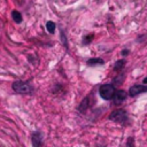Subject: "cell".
Here are the masks:
<instances>
[{
	"label": "cell",
	"mask_w": 147,
	"mask_h": 147,
	"mask_svg": "<svg viewBox=\"0 0 147 147\" xmlns=\"http://www.w3.org/2000/svg\"><path fill=\"white\" fill-rule=\"evenodd\" d=\"M126 96H127V94H126L125 91L118 90V91H115L114 96H113V100H114L115 103H121V102H123L126 99Z\"/></svg>",
	"instance_id": "obj_5"
},
{
	"label": "cell",
	"mask_w": 147,
	"mask_h": 147,
	"mask_svg": "<svg viewBox=\"0 0 147 147\" xmlns=\"http://www.w3.org/2000/svg\"><path fill=\"white\" fill-rule=\"evenodd\" d=\"M144 83H147V77H146V78L144 79Z\"/></svg>",
	"instance_id": "obj_14"
},
{
	"label": "cell",
	"mask_w": 147,
	"mask_h": 147,
	"mask_svg": "<svg viewBox=\"0 0 147 147\" xmlns=\"http://www.w3.org/2000/svg\"><path fill=\"white\" fill-rule=\"evenodd\" d=\"M32 145L36 146V147L42 145V136H41L40 132H34L32 134Z\"/></svg>",
	"instance_id": "obj_6"
},
{
	"label": "cell",
	"mask_w": 147,
	"mask_h": 147,
	"mask_svg": "<svg viewBox=\"0 0 147 147\" xmlns=\"http://www.w3.org/2000/svg\"><path fill=\"white\" fill-rule=\"evenodd\" d=\"M61 37H62V40H63V44H64V46L68 48V42H67V38H65V36H63V32H61Z\"/></svg>",
	"instance_id": "obj_13"
},
{
	"label": "cell",
	"mask_w": 147,
	"mask_h": 147,
	"mask_svg": "<svg viewBox=\"0 0 147 147\" xmlns=\"http://www.w3.org/2000/svg\"><path fill=\"white\" fill-rule=\"evenodd\" d=\"M87 64H88V65L103 64V60H102V59H99V57H93V59H90V60L87 61Z\"/></svg>",
	"instance_id": "obj_8"
},
{
	"label": "cell",
	"mask_w": 147,
	"mask_h": 147,
	"mask_svg": "<svg viewBox=\"0 0 147 147\" xmlns=\"http://www.w3.org/2000/svg\"><path fill=\"white\" fill-rule=\"evenodd\" d=\"M46 29H47V31L49 32V33H54L55 32V29H56V25H55V23L54 22H52V21H48L47 23H46Z\"/></svg>",
	"instance_id": "obj_10"
},
{
	"label": "cell",
	"mask_w": 147,
	"mask_h": 147,
	"mask_svg": "<svg viewBox=\"0 0 147 147\" xmlns=\"http://www.w3.org/2000/svg\"><path fill=\"white\" fill-rule=\"evenodd\" d=\"M109 119H111L116 123H124L127 119V114L124 109H117V110H114L109 115Z\"/></svg>",
	"instance_id": "obj_3"
},
{
	"label": "cell",
	"mask_w": 147,
	"mask_h": 147,
	"mask_svg": "<svg viewBox=\"0 0 147 147\" xmlns=\"http://www.w3.org/2000/svg\"><path fill=\"white\" fill-rule=\"evenodd\" d=\"M124 60H119V61H117L116 63H115V67H114V69H115V71H119L123 67H124Z\"/></svg>",
	"instance_id": "obj_11"
},
{
	"label": "cell",
	"mask_w": 147,
	"mask_h": 147,
	"mask_svg": "<svg viewBox=\"0 0 147 147\" xmlns=\"http://www.w3.org/2000/svg\"><path fill=\"white\" fill-rule=\"evenodd\" d=\"M115 93V87L111 84H103L99 88V94L103 100H110L113 99Z\"/></svg>",
	"instance_id": "obj_2"
},
{
	"label": "cell",
	"mask_w": 147,
	"mask_h": 147,
	"mask_svg": "<svg viewBox=\"0 0 147 147\" xmlns=\"http://www.w3.org/2000/svg\"><path fill=\"white\" fill-rule=\"evenodd\" d=\"M144 92H147V86L146 85H133L129 90L130 96H136V95H138L140 93H144Z\"/></svg>",
	"instance_id": "obj_4"
},
{
	"label": "cell",
	"mask_w": 147,
	"mask_h": 147,
	"mask_svg": "<svg viewBox=\"0 0 147 147\" xmlns=\"http://www.w3.org/2000/svg\"><path fill=\"white\" fill-rule=\"evenodd\" d=\"M88 99H90V96L85 98V99H84V100L80 102V105H79V107H78V110H79L80 113H85V111L87 110V108L91 106V103H90Z\"/></svg>",
	"instance_id": "obj_7"
},
{
	"label": "cell",
	"mask_w": 147,
	"mask_h": 147,
	"mask_svg": "<svg viewBox=\"0 0 147 147\" xmlns=\"http://www.w3.org/2000/svg\"><path fill=\"white\" fill-rule=\"evenodd\" d=\"M13 90L20 94H28V93H31L33 91V87L28 82L16 80L13 83Z\"/></svg>",
	"instance_id": "obj_1"
},
{
	"label": "cell",
	"mask_w": 147,
	"mask_h": 147,
	"mask_svg": "<svg viewBox=\"0 0 147 147\" xmlns=\"http://www.w3.org/2000/svg\"><path fill=\"white\" fill-rule=\"evenodd\" d=\"M11 17L14 18V21H15L16 23H21V22H22V14H21L20 11H17V10H13Z\"/></svg>",
	"instance_id": "obj_9"
},
{
	"label": "cell",
	"mask_w": 147,
	"mask_h": 147,
	"mask_svg": "<svg viewBox=\"0 0 147 147\" xmlns=\"http://www.w3.org/2000/svg\"><path fill=\"white\" fill-rule=\"evenodd\" d=\"M92 39H93V34H88V36H86V37L83 39V44H84V45H87Z\"/></svg>",
	"instance_id": "obj_12"
}]
</instances>
